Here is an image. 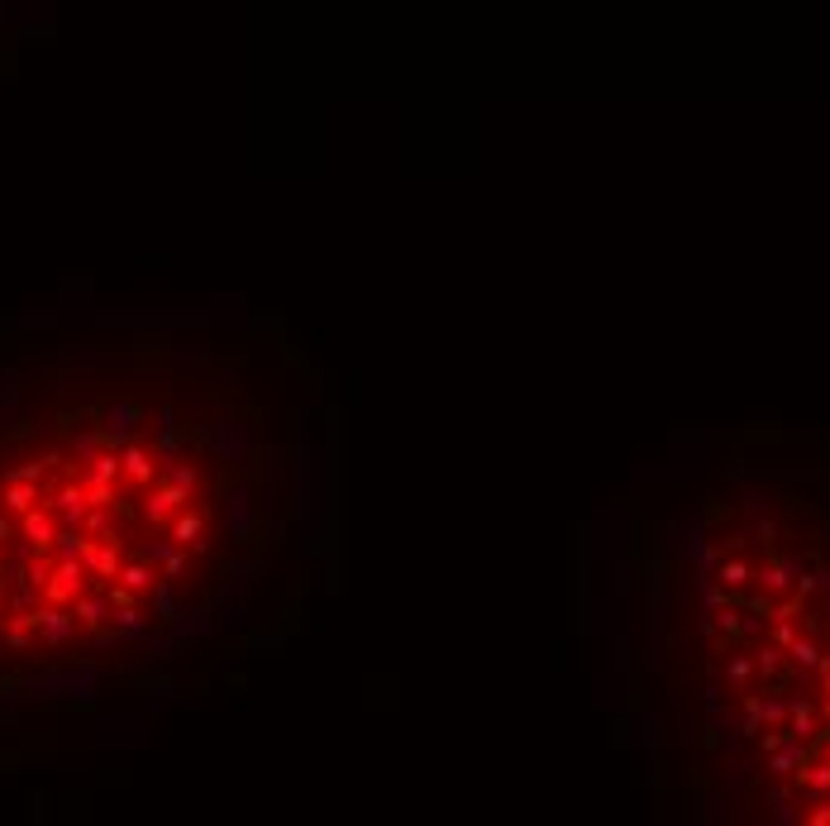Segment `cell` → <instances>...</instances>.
<instances>
[{
	"label": "cell",
	"instance_id": "obj_2",
	"mask_svg": "<svg viewBox=\"0 0 830 826\" xmlns=\"http://www.w3.org/2000/svg\"><path fill=\"white\" fill-rule=\"evenodd\" d=\"M802 569V631H792L783 555L768 559L764 579L716 573V588H730L706 621L720 626L712 660L730 674L720 698L740 708V736L768 740L759 770L802 784L797 817L830 822V569L816 555Z\"/></svg>",
	"mask_w": 830,
	"mask_h": 826
},
{
	"label": "cell",
	"instance_id": "obj_1",
	"mask_svg": "<svg viewBox=\"0 0 830 826\" xmlns=\"http://www.w3.org/2000/svg\"><path fill=\"white\" fill-rule=\"evenodd\" d=\"M234 463L153 378H58L0 416V669L149 645L220 583Z\"/></svg>",
	"mask_w": 830,
	"mask_h": 826
}]
</instances>
